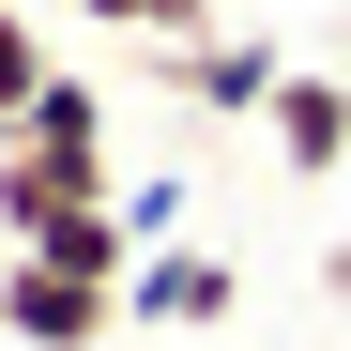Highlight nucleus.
<instances>
[{"label":"nucleus","instance_id":"nucleus-8","mask_svg":"<svg viewBox=\"0 0 351 351\" xmlns=\"http://www.w3.org/2000/svg\"><path fill=\"white\" fill-rule=\"evenodd\" d=\"M92 31H138V46H184V31H214V0H77Z\"/></svg>","mask_w":351,"mask_h":351},{"label":"nucleus","instance_id":"nucleus-7","mask_svg":"<svg viewBox=\"0 0 351 351\" xmlns=\"http://www.w3.org/2000/svg\"><path fill=\"white\" fill-rule=\"evenodd\" d=\"M46 77H62V62H46V31H31V0H0V123H16V107H31Z\"/></svg>","mask_w":351,"mask_h":351},{"label":"nucleus","instance_id":"nucleus-6","mask_svg":"<svg viewBox=\"0 0 351 351\" xmlns=\"http://www.w3.org/2000/svg\"><path fill=\"white\" fill-rule=\"evenodd\" d=\"M260 123H275V153L321 184V168H351V77H290V92L260 107Z\"/></svg>","mask_w":351,"mask_h":351},{"label":"nucleus","instance_id":"nucleus-2","mask_svg":"<svg viewBox=\"0 0 351 351\" xmlns=\"http://www.w3.org/2000/svg\"><path fill=\"white\" fill-rule=\"evenodd\" d=\"M0 153H31V168H62V184L123 199V184H107V92H92V77H46L16 123H0Z\"/></svg>","mask_w":351,"mask_h":351},{"label":"nucleus","instance_id":"nucleus-9","mask_svg":"<svg viewBox=\"0 0 351 351\" xmlns=\"http://www.w3.org/2000/svg\"><path fill=\"white\" fill-rule=\"evenodd\" d=\"M31 16H77V0H31Z\"/></svg>","mask_w":351,"mask_h":351},{"label":"nucleus","instance_id":"nucleus-4","mask_svg":"<svg viewBox=\"0 0 351 351\" xmlns=\"http://www.w3.org/2000/svg\"><path fill=\"white\" fill-rule=\"evenodd\" d=\"M229 306H245V275H229L214 245H153V260L123 275V321H153V336H214Z\"/></svg>","mask_w":351,"mask_h":351},{"label":"nucleus","instance_id":"nucleus-1","mask_svg":"<svg viewBox=\"0 0 351 351\" xmlns=\"http://www.w3.org/2000/svg\"><path fill=\"white\" fill-rule=\"evenodd\" d=\"M0 336L16 351H107L123 336V290H92L62 260H0Z\"/></svg>","mask_w":351,"mask_h":351},{"label":"nucleus","instance_id":"nucleus-3","mask_svg":"<svg viewBox=\"0 0 351 351\" xmlns=\"http://www.w3.org/2000/svg\"><path fill=\"white\" fill-rule=\"evenodd\" d=\"M168 92L214 107V123H260V107L290 92V62H275L260 31H184V46H168Z\"/></svg>","mask_w":351,"mask_h":351},{"label":"nucleus","instance_id":"nucleus-5","mask_svg":"<svg viewBox=\"0 0 351 351\" xmlns=\"http://www.w3.org/2000/svg\"><path fill=\"white\" fill-rule=\"evenodd\" d=\"M16 260H62V275H92V290H123V275H138V229H123V199H77V214H46Z\"/></svg>","mask_w":351,"mask_h":351}]
</instances>
